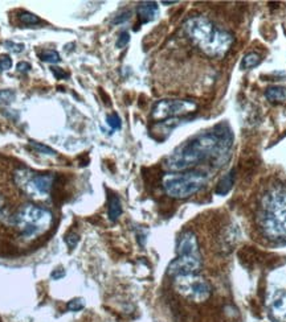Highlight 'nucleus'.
Returning <instances> with one entry per match:
<instances>
[{"label": "nucleus", "mask_w": 286, "mask_h": 322, "mask_svg": "<svg viewBox=\"0 0 286 322\" xmlns=\"http://www.w3.org/2000/svg\"><path fill=\"white\" fill-rule=\"evenodd\" d=\"M202 268V256H178L170 263L167 273L172 277L183 275H194Z\"/></svg>", "instance_id": "obj_9"}, {"label": "nucleus", "mask_w": 286, "mask_h": 322, "mask_svg": "<svg viewBox=\"0 0 286 322\" xmlns=\"http://www.w3.org/2000/svg\"><path fill=\"white\" fill-rule=\"evenodd\" d=\"M232 139L224 138V135L204 134L186 142L175 150V152L164 162L168 170L174 173L186 172L200 161L217 156L218 152H226L230 147Z\"/></svg>", "instance_id": "obj_2"}, {"label": "nucleus", "mask_w": 286, "mask_h": 322, "mask_svg": "<svg viewBox=\"0 0 286 322\" xmlns=\"http://www.w3.org/2000/svg\"><path fill=\"white\" fill-rule=\"evenodd\" d=\"M130 17V11H126L125 13H121L119 16H117L114 20H113V23L114 24H119V23H123V21H126L127 19Z\"/></svg>", "instance_id": "obj_27"}, {"label": "nucleus", "mask_w": 286, "mask_h": 322, "mask_svg": "<svg viewBox=\"0 0 286 322\" xmlns=\"http://www.w3.org/2000/svg\"><path fill=\"white\" fill-rule=\"evenodd\" d=\"M40 59L43 61V62H48V63H57L60 62V54L56 51H44L41 52L39 54Z\"/></svg>", "instance_id": "obj_17"}, {"label": "nucleus", "mask_w": 286, "mask_h": 322, "mask_svg": "<svg viewBox=\"0 0 286 322\" xmlns=\"http://www.w3.org/2000/svg\"><path fill=\"white\" fill-rule=\"evenodd\" d=\"M83 307H85V303H83L82 299L71 300V301H69L67 305L68 311H71V312H78V311H81V309H83Z\"/></svg>", "instance_id": "obj_21"}, {"label": "nucleus", "mask_w": 286, "mask_h": 322, "mask_svg": "<svg viewBox=\"0 0 286 322\" xmlns=\"http://www.w3.org/2000/svg\"><path fill=\"white\" fill-rule=\"evenodd\" d=\"M52 213L36 205L27 204L11 216L12 224L20 230V234L25 239H33L49 230L52 224Z\"/></svg>", "instance_id": "obj_4"}, {"label": "nucleus", "mask_w": 286, "mask_h": 322, "mask_svg": "<svg viewBox=\"0 0 286 322\" xmlns=\"http://www.w3.org/2000/svg\"><path fill=\"white\" fill-rule=\"evenodd\" d=\"M52 73L55 74V77L57 79H64L68 77V73L63 71L61 69H59V67H52Z\"/></svg>", "instance_id": "obj_26"}, {"label": "nucleus", "mask_w": 286, "mask_h": 322, "mask_svg": "<svg viewBox=\"0 0 286 322\" xmlns=\"http://www.w3.org/2000/svg\"><path fill=\"white\" fill-rule=\"evenodd\" d=\"M20 23H23L24 25H36V24L40 23V19L33 13H29V12H23L19 15Z\"/></svg>", "instance_id": "obj_18"}, {"label": "nucleus", "mask_w": 286, "mask_h": 322, "mask_svg": "<svg viewBox=\"0 0 286 322\" xmlns=\"http://www.w3.org/2000/svg\"><path fill=\"white\" fill-rule=\"evenodd\" d=\"M258 228L272 242H286V180H273L258 198Z\"/></svg>", "instance_id": "obj_1"}, {"label": "nucleus", "mask_w": 286, "mask_h": 322, "mask_svg": "<svg viewBox=\"0 0 286 322\" xmlns=\"http://www.w3.org/2000/svg\"><path fill=\"white\" fill-rule=\"evenodd\" d=\"M5 47H7L9 51L15 52V53H20V52L24 51L23 44H13L12 41H7V43H5Z\"/></svg>", "instance_id": "obj_25"}, {"label": "nucleus", "mask_w": 286, "mask_h": 322, "mask_svg": "<svg viewBox=\"0 0 286 322\" xmlns=\"http://www.w3.org/2000/svg\"><path fill=\"white\" fill-rule=\"evenodd\" d=\"M198 105L191 101H160L152 108V118L156 120L166 118H175L179 115L194 112Z\"/></svg>", "instance_id": "obj_8"}, {"label": "nucleus", "mask_w": 286, "mask_h": 322, "mask_svg": "<svg viewBox=\"0 0 286 322\" xmlns=\"http://www.w3.org/2000/svg\"><path fill=\"white\" fill-rule=\"evenodd\" d=\"M121 214H122V206H121L118 197L111 196L110 200H109V218H110V220L115 222Z\"/></svg>", "instance_id": "obj_15"}, {"label": "nucleus", "mask_w": 286, "mask_h": 322, "mask_svg": "<svg viewBox=\"0 0 286 322\" xmlns=\"http://www.w3.org/2000/svg\"><path fill=\"white\" fill-rule=\"evenodd\" d=\"M12 66V59L9 55H0V70H8Z\"/></svg>", "instance_id": "obj_23"}, {"label": "nucleus", "mask_w": 286, "mask_h": 322, "mask_svg": "<svg viewBox=\"0 0 286 322\" xmlns=\"http://www.w3.org/2000/svg\"><path fill=\"white\" fill-rule=\"evenodd\" d=\"M206 173L187 170L183 173H167L163 177V189L172 198H188L194 196L206 184Z\"/></svg>", "instance_id": "obj_5"}, {"label": "nucleus", "mask_w": 286, "mask_h": 322, "mask_svg": "<svg viewBox=\"0 0 286 322\" xmlns=\"http://www.w3.org/2000/svg\"><path fill=\"white\" fill-rule=\"evenodd\" d=\"M260 62H261V57L257 53H249L242 59V67L244 69H250V67L257 66Z\"/></svg>", "instance_id": "obj_16"}, {"label": "nucleus", "mask_w": 286, "mask_h": 322, "mask_svg": "<svg viewBox=\"0 0 286 322\" xmlns=\"http://www.w3.org/2000/svg\"><path fill=\"white\" fill-rule=\"evenodd\" d=\"M270 315L277 322H286V293L278 295L272 303Z\"/></svg>", "instance_id": "obj_11"}, {"label": "nucleus", "mask_w": 286, "mask_h": 322, "mask_svg": "<svg viewBox=\"0 0 286 322\" xmlns=\"http://www.w3.org/2000/svg\"><path fill=\"white\" fill-rule=\"evenodd\" d=\"M233 182H234V169L233 170H230L229 173H226L225 176L222 177L220 182L216 186V194L218 196H225L228 193L230 192V189L233 188Z\"/></svg>", "instance_id": "obj_13"}, {"label": "nucleus", "mask_w": 286, "mask_h": 322, "mask_svg": "<svg viewBox=\"0 0 286 322\" xmlns=\"http://www.w3.org/2000/svg\"><path fill=\"white\" fill-rule=\"evenodd\" d=\"M178 256H202L199 250L198 238L194 231L186 230L179 236L178 247H176Z\"/></svg>", "instance_id": "obj_10"}, {"label": "nucleus", "mask_w": 286, "mask_h": 322, "mask_svg": "<svg viewBox=\"0 0 286 322\" xmlns=\"http://www.w3.org/2000/svg\"><path fill=\"white\" fill-rule=\"evenodd\" d=\"M184 32L190 40L210 57L221 58L233 44V36L220 29L204 16H194L184 23Z\"/></svg>", "instance_id": "obj_3"}, {"label": "nucleus", "mask_w": 286, "mask_h": 322, "mask_svg": "<svg viewBox=\"0 0 286 322\" xmlns=\"http://www.w3.org/2000/svg\"><path fill=\"white\" fill-rule=\"evenodd\" d=\"M130 41V35L127 33V32H122L121 35H119L118 40H117V48H123L126 47L127 44Z\"/></svg>", "instance_id": "obj_24"}, {"label": "nucleus", "mask_w": 286, "mask_h": 322, "mask_svg": "<svg viewBox=\"0 0 286 322\" xmlns=\"http://www.w3.org/2000/svg\"><path fill=\"white\" fill-rule=\"evenodd\" d=\"M16 97L13 90H0V105H8L11 103Z\"/></svg>", "instance_id": "obj_20"}, {"label": "nucleus", "mask_w": 286, "mask_h": 322, "mask_svg": "<svg viewBox=\"0 0 286 322\" xmlns=\"http://www.w3.org/2000/svg\"><path fill=\"white\" fill-rule=\"evenodd\" d=\"M174 279L175 288H176L178 293L188 301L204 303L211 297L212 288H211L210 283L198 276V273L176 276Z\"/></svg>", "instance_id": "obj_7"}, {"label": "nucleus", "mask_w": 286, "mask_h": 322, "mask_svg": "<svg viewBox=\"0 0 286 322\" xmlns=\"http://www.w3.org/2000/svg\"><path fill=\"white\" fill-rule=\"evenodd\" d=\"M265 97L268 101L274 103H282L286 101V87L274 86L266 89Z\"/></svg>", "instance_id": "obj_14"}, {"label": "nucleus", "mask_w": 286, "mask_h": 322, "mask_svg": "<svg viewBox=\"0 0 286 322\" xmlns=\"http://www.w3.org/2000/svg\"><path fill=\"white\" fill-rule=\"evenodd\" d=\"M137 12L142 23H148L158 15V4L154 1H144V3L139 4Z\"/></svg>", "instance_id": "obj_12"}, {"label": "nucleus", "mask_w": 286, "mask_h": 322, "mask_svg": "<svg viewBox=\"0 0 286 322\" xmlns=\"http://www.w3.org/2000/svg\"><path fill=\"white\" fill-rule=\"evenodd\" d=\"M64 276H65V272H64L63 268H57V269H55V271L51 273V277L53 280H59L61 279V277H64Z\"/></svg>", "instance_id": "obj_29"}, {"label": "nucleus", "mask_w": 286, "mask_h": 322, "mask_svg": "<svg viewBox=\"0 0 286 322\" xmlns=\"http://www.w3.org/2000/svg\"><path fill=\"white\" fill-rule=\"evenodd\" d=\"M29 147H31L32 150H35V151H37V152H40V154L56 155V152L52 150V148L47 147L45 144H41V143L33 142V140H31V142H29Z\"/></svg>", "instance_id": "obj_19"}, {"label": "nucleus", "mask_w": 286, "mask_h": 322, "mask_svg": "<svg viewBox=\"0 0 286 322\" xmlns=\"http://www.w3.org/2000/svg\"><path fill=\"white\" fill-rule=\"evenodd\" d=\"M16 67H17V71L23 73V74H25V73H28V71L31 70V65L28 62H19Z\"/></svg>", "instance_id": "obj_28"}, {"label": "nucleus", "mask_w": 286, "mask_h": 322, "mask_svg": "<svg viewBox=\"0 0 286 322\" xmlns=\"http://www.w3.org/2000/svg\"><path fill=\"white\" fill-rule=\"evenodd\" d=\"M56 180L55 174L51 173H37L28 168H20L13 173V182L25 196L33 200H41L49 194L53 182Z\"/></svg>", "instance_id": "obj_6"}, {"label": "nucleus", "mask_w": 286, "mask_h": 322, "mask_svg": "<svg viewBox=\"0 0 286 322\" xmlns=\"http://www.w3.org/2000/svg\"><path fill=\"white\" fill-rule=\"evenodd\" d=\"M77 242H78V236L77 235H71L67 238V243L71 248H74L75 244H77Z\"/></svg>", "instance_id": "obj_30"}, {"label": "nucleus", "mask_w": 286, "mask_h": 322, "mask_svg": "<svg viewBox=\"0 0 286 322\" xmlns=\"http://www.w3.org/2000/svg\"><path fill=\"white\" fill-rule=\"evenodd\" d=\"M106 122L113 130H119L121 128V119H119V116L117 114L107 115Z\"/></svg>", "instance_id": "obj_22"}]
</instances>
